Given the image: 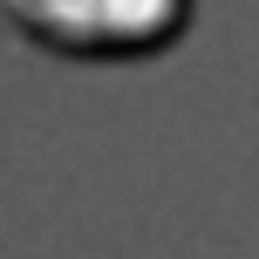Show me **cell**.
Here are the masks:
<instances>
[{
	"label": "cell",
	"mask_w": 259,
	"mask_h": 259,
	"mask_svg": "<svg viewBox=\"0 0 259 259\" xmlns=\"http://www.w3.org/2000/svg\"><path fill=\"white\" fill-rule=\"evenodd\" d=\"M14 21L34 27L48 48L75 55H130V48H164L184 27L191 0H7Z\"/></svg>",
	"instance_id": "obj_1"
}]
</instances>
